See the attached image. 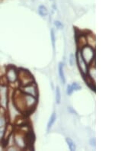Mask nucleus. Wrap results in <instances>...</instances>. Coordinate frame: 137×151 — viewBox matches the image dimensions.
Returning a JSON list of instances; mask_svg holds the SVG:
<instances>
[{"instance_id": "nucleus-13", "label": "nucleus", "mask_w": 137, "mask_h": 151, "mask_svg": "<svg viewBox=\"0 0 137 151\" xmlns=\"http://www.w3.org/2000/svg\"><path fill=\"white\" fill-rule=\"evenodd\" d=\"M61 102V92L59 86H56V104H60Z\"/></svg>"}, {"instance_id": "nucleus-6", "label": "nucleus", "mask_w": 137, "mask_h": 151, "mask_svg": "<svg viewBox=\"0 0 137 151\" xmlns=\"http://www.w3.org/2000/svg\"><path fill=\"white\" fill-rule=\"evenodd\" d=\"M75 41H76V44L79 49L81 50L82 47L87 45L86 34H84L81 32L79 34L77 30L75 29Z\"/></svg>"}, {"instance_id": "nucleus-10", "label": "nucleus", "mask_w": 137, "mask_h": 151, "mask_svg": "<svg viewBox=\"0 0 137 151\" xmlns=\"http://www.w3.org/2000/svg\"><path fill=\"white\" fill-rule=\"evenodd\" d=\"M56 120V115L55 112H53V113L51 115L50 120H49L48 121V124H47V131H49L50 130L51 127H53V124L55 123Z\"/></svg>"}, {"instance_id": "nucleus-19", "label": "nucleus", "mask_w": 137, "mask_h": 151, "mask_svg": "<svg viewBox=\"0 0 137 151\" xmlns=\"http://www.w3.org/2000/svg\"><path fill=\"white\" fill-rule=\"evenodd\" d=\"M55 25L56 26V28L59 29H62V27H63V25H62V24L60 22H55Z\"/></svg>"}, {"instance_id": "nucleus-18", "label": "nucleus", "mask_w": 137, "mask_h": 151, "mask_svg": "<svg viewBox=\"0 0 137 151\" xmlns=\"http://www.w3.org/2000/svg\"><path fill=\"white\" fill-rule=\"evenodd\" d=\"M73 92V88H72V86H71V85H68V86H67V94H68V96H69V95H72Z\"/></svg>"}, {"instance_id": "nucleus-7", "label": "nucleus", "mask_w": 137, "mask_h": 151, "mask_svg": "<svg viewBox=\"0 0 137 151\" xmlns=\"http://www.w3.org/2000/svg\"><path fill=\"white\" fill-rule=\"evenodd\" d=\"M6 77L10 82H15L18 80V71L15 67H9L7 69Z\"/></svg>"}, {"instance_id": "nucleus-16", "label": "nucleus", "mask_w": 137, "mask_h": 151, "mask_svg": "<svg viewBox=\"0 0 137 151\" xmlns=\"http://www.w3.org/2000/svg\"><path fill=\"white\" fill-rule=\"evenodd\" d=\"M71 86L73 88V91H74V90L78 91V90H80V89H81V86H80L78 83H76V82H73V84L71 85Z\"/></svg>"}, {"instance_id": "nucleus-14", "label": "nucleus", "mask_w": 137, "mask_h": 151, "mask_svg": "<svg viewBox=\"0 0 137 151\" xmlns=\"http://www.w3.org/2000/svg\"><path fill=\"white\" fill-rule=\"evenodd\" d=\"M50 38L52 40V44H53V49L55 51V42H56V37H55V31L54 29L51 28L50 30Z\"/></svg>"}, {"instance_id": "nucleus-9", "label": "nucleus", "mask_w": 137, "mask_h": 151, "mask_svg": "<svg viewBox=\"0 0 137 151\" xmlns=\"http://www.w3.org/2000/svg\"><path fill=\"white\" fill-rule=\"evenodd\" d=\"M58 69H59V75H60L61 82H62V84H65V83H66V77H65L64 69H63V63H59Z\"/></svg>"}, {"instance_id": "nucleus-12", "label": "nucleus", "mask_w": 137, "mask_h": 151, "mask_svg": "<svg viewBox=\"0 0 137 151\" xmlns=\"http://www.w3.org/2000/svg\"><path fill=\"white\" fill-rule=\"evenodd\" d=\"M66 141L68 147L71 151H75L76 150V147H75V143L73 142V140L71 138H66Z\"/></svg>"}, {"instance_id": "nucleus-17", "label": "nucleus", "mask_w": 137, "mask_h": 151, "mask_svg": "<svg viewBox=\"0 0 137 151\" xmlns=\"http://www.w3.org/2000/svg\"><path fill=\"white\" fill-rule=\"evenodd\" d=\"M75 57L74 55H73V53L72 54H70V57H69V60H68V61H69V64L71 65V66H73L74 65V62H75Z\"/></svg>"}, {"instance_id": "nucleus-11", "label": "nucleus", "mask_w": 137, "mask_h": 151, "mask_svg": "<svg viewBox=\"0 0 137 151\" xmlns=\"http://www.w3.org/2000/svg\"><path fill=\"white\" fill-rule=\"evenodd\" d=\"M38 13L40 15V16H42V17H45L48 15V10L46 9V7L44 6V5H40L39 8H38Z\"/></svg>"}, {"instance_id": "nucleus-21", "label": "nucleus", "mask_w": 137, "mask_h": 151, "mask_svg": "<svg viewBox=\"0 0 137 151\" xmlns=\"http://www.w3.org/2000/svg\"><path fill=\"white\" fill-rule=\"evenodd\" d=\"M90 144H91V147H95V144H96V140H95V138H91L90 140Z\"/></svg>"}, {"instance_id": "nucleus-1", "label": "nucleus", "mask_w": 137, "mask_h": 151, "mask_svg": "<svg viewBox=\"0 0 137 151\" xmlns=\"http://www.w3.org/2000/svg\"><path fill=\"white\" fill-rule=\"evenodd\" d=\"M13 104L17 110L21 112L24 115H28L32 111L28 110L27 106L24 93L21 90H16L13 94Z\"/></svg>"}, {"instance_id": "nucleus-5", "label": "nucleus", "mask_w": 137, "mask_h": 151, "mask_svg": "<svg viewBox=\"0 0 137 151\" xmlns=\"http://www.w3.org/2000/svg\"><path fill=\"white\" fill-rule=\"evenodd\" d=\"M21 91L24 92V94H28L31 96H34L35 98H38V89L37 85L34 82L31 83V84L27 85L24 86H21Z\"/></svg>"}, {"instance_id": "nucleus-8", "label": "nucleus", "mask_w": 137, "mask_h": 151, "mask_svg": "<svg viewBox=\"0 0 137 151\" xmlns=\"http://www.w3.org/2000/svg\"><path fill=\"white\" fill-rule=\"evenodd\" d=\"M87 39V45H89L92 48H95V37L93 35V34H86Z\"/></svg>"}, {"instance_id": "nucleus-15", "label": "nucleus", "mask_w": 137, "mask_h": 151, "mask_svg": "<svg viewBox=\"0 0 137 151\" xmlns=\"http://www.w3.org/2000/svg\"><path fill=\"white\" fill-rule=\"evenodd\" d=\"M8 82H9V80H8L6 76H2V77L0 79V84L2 85V86H5L7 85V83H8Z\"/></svg>"}, {"instance_id": "nucleus-20", "label": "nucleus", "mask_w": 137, "mask_h": 151, "mask_svg": "<svg viewBox=\"0 0 137 151\" xmlns=\"http://www.w3.org/2000/svg\"><path fill=\"white\" fill-rule=\"evenodd\" d=\"M5 125V119L2 115H0V127H3Z\"/></svg>"}, {"instance_id": "nucleus-3", "label": "nucleus", "mask_w": 137, "mask_h": 151, "mask_svg": "<svg viewBox=\"0 0 137 151\" xmlns=\"http://www.w3.org/2000/svg\"><path fill=\"white\" fill-rule=\"evenodd\" d=\"M79 51L81 52L83 60H85V62L88 65L90 64L93 60L95 59V48H92L89 45H86V46L82 47V49L79 50Z\"/></svg>"}, {"instance_id": "nucleus-2", "label": "nucleus", "mask_w": 137, "mask_h": 151, "mask_svg": "<svg viewBox=\"0 0 137 151\" xmlns=\"http://www.w3.org/2000/svg\"><path fill=\"white\" fill-rule=\"evenodd\" d=\"M18 79L21 86H24L34 82V77L32 74L25 69H20L18 70Z\"/></svg>"}, {"instance_id": "nucleus-4", "label": "nucleus", "mask_w": 137, "mask_h": 151, "mask_svg": "<svg viewBox=\"0 0 137 151\" xmlns=\"http://www.w3.org/2000/svg\"><path fill=\"white\" fill-rule=\"evenodd\" d=\"M75 60L77 61L78 66H79V68L82 75L83 76L88 73H89V65L87 64L85 62V60H83L79 50L75 54Z\"/></svg>"}]
</instances>
